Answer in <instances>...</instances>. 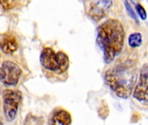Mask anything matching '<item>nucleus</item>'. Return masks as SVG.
I'll use <instances>...</instances> for the list:
<instances>
[{
  "label": "nucleus",
  "mask_w": 148,
  "mask_h": 125,
  "mask_svg": "<svg viewBox=\"0 0 148 125\" xmlns=\"http://www.w3.org/2000/svg\"><path fill=\"white\" fill-rule=\"evenodd\" d=\"M125 31L122 24L117 19H109L98 29L97 42L103 51L106 64L112 62L121 52L124 45Z\"/></svg>",
  "instance_id": "f257e3e1"
},
{
  "label": "nucleus",
  "mask_w": 148,
  "mask_h": 125,
  "mask_svg": "<svg viewBox=\"0 0 148 125\" xmlns=\"http://www.w3.org/2000/svg\"><path fill=\"white\" fill-rule=\"evenodd\" d=\"M136 71L130 65H118L109 70L105 78L111 90L119 97L127 98L132 92L136 81Z\"/></svg>",
  "instance_id": "f03ea898"
},
{
  "label": "nucleus",
  "mask_w": 148,
  "mask_h": 125,
  "mask_svg": "<svg viewBox=\"0 0 148 125\" xmlns=\"http://www.w3.org/2000/svg\"><path fill=\"white\" fill-rule=\"evenodd\" d=\"M40 62L45 69L58 74L64 73L69 67V58L67 55L62 51L56 53L51 48H45L42 50Z\"/></svg>",
  "instance_id": "7ed1b4c3"
},
{
  "label": "nucleus",
  "mask_w": 148,
  "mask_h": 125,
  "mask_svg": "<svg viewBox=\"0 0 148 125\" xmlns=\"http://www.w3.org/2000/svg\"><path fill=\"white\" fill-rule=\"evenodd\" d=\"M4 115L8 122H12L17 115L18 106L22 101V94L18 90H6L3 93Z\"/></svg>",
  "instance_id": "20e7f679"
},
{
  "label": "nucleus",
  "mask_w": 148,
  "mask_h": 125,
  "mask_svg": "<svg viewBox=\"0 0 148 125\" xmlns=\"http://www.w3.org/2000/svg\"><path fill=\"white\" fill-rule=\"evenodd\" d=\"M22 71L20 67L10 61H5L0 67V82L4 84L14 86L18 84Z\"/></svg>",
  "instance_id": "39448f33"
},
{
  "label": "nucleus",
  "mask_w": 148,
  "mask_h": 125,
  "mask_svg": "<svg viewBox=\"0 0 148 125\" xmlns=\"http://www.w3.org/2000/svg\"><path fill=\"white\" fill-rule=\"evenodd\" d=\"M133 97L144 104L148 103V65H145L140 70L139 79L134 89Z\"/></svg>",
  "instance_id": "423d86ee"
},
{
  "label": "nucleus",
  "mask_w": 148,
  "mask_h": 125,
  "mask_svg": "<svg viewBox=\"0 0 148 125\" xmlns=\"http://www.w3.org/2000/svg\"><path fill=\"white\" fill-rule=\"evenodd\" d=\"M112 0H91L90 16L96 21L102 19L106 12L112 7Z\"/></svg>",
  "instance_id": "0eeeda50"
},
{
  "label": "nucleus",
  "mask_w": 148,
  "mask_h": 125,
  "mask_svg": "<svg viewBox=\"0 0 148 125\" xmlns=\"http://www.w3.org/2000/svg\"><path fill=\"white\" fill-rule=\"evenodd\" d=\"M0 48L5 53H13L18 49V43L15 37L12 35H5L0 40Z\"/></svg>",
  "instance_id": "6e6552de"
},
{
  "label": "nucleus",
  "mask_w": 148,
  "mask_h": 125,
  "mask_svg": "<svg viewBox=\"0 0 148 125\" xmlns=\"http://www.w3.org/2000/svg\"><path fill=\"white\" fill-rule=\"evenodd\" d=\"M71 122V115L66 110H59L51 118V124L68 125Z\"/></svg>",
  "instance_id": "1a4fd4ad"
},
{
  "label": "nucleus",
  "mask_w": 148,
  "mask_h": 125,
  "mask_svg": "<svg viewBox=\"0 0 148 125\" xmlns=\"http://www.w3.org/2000/svg\"><path fill=\"white\" fill-rule=\"evenodd\" d=\"M142 43V36L138 32L132 33L128 37V43L131 48H137L141 45Z\"/></svg>",
  "instance_id": "9d476101"
},
{
  "label": "nucleus",
  "mask_w": 148,
  "mask_h": 125,
  "mask_svg": "<svg viewBox=\"0 0 148 125\" xmlns=\"http://www.w3.org/2000/svg\"><path fill=\"white\" fill-rule=\"evenodd\" d=\"M136 11H137L138 16L140 17V18L142 20H145L146 19V12H145V10L144 9V7L141 5H139V4L136 5Z\"/></svg>",
  "instance_id": "9b49d317"
},
{
  "label": "nucleus",
  "mask_w": 148,
  "mask_h": 125,
  "mask_svg": "<svg viewBox=\"0 0 148 125\" xmlns=\"http://www.w3.org/2000/svg\"><path fill=\"white\" fill-rule=\"evenodd\" d=\"M125 5L126 12H128V14L130 15V17H131L132 18H133V19L135 20V22H136V23H138V18H137V17H136V14L134 13L133 10H132V7H131V5L128 4V2H127V1H125Z\"/></svg>",
  "instance_id": "f8f14e48"
},
{
  "label": "nucleus",
  "mask_w": 148,
  "mask_h": 125,
  "mask_svg": "<svg viewBox=\"0 0 148 125\" xmlns=\"http://www.w3.org/2000/svg\"><path fill=\"white\" fill-rule=\"evenodd\" d=\"M14 0H0V5L3 6L4 9L9 10L12 7Z\"/></svg>",
  "instance_id": "ddd939ff"
}]
</instances>
